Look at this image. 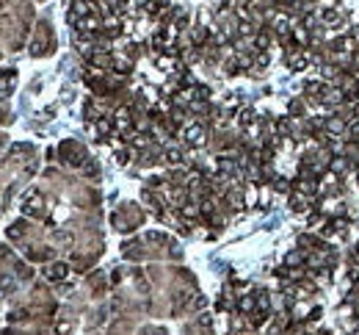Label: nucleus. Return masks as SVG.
I'll list each match as a JSON object with an SVG mask.
<instances>
[{"label": "nucleus", "instance_id": "1", "mask_svg": "<svg viewBox=\"0 0 359 335\" xmlns=\"http://www.w3.org/2000/svg\"><path fill=\"white\" fill-rule=\"evenodd\" d=\"M39 166V150L34 144H11L0 161V216L11 205V197L20 192Z\"/></svg>", "mask_w": 359, "mask_h": 335}, {"label": "nucleus", "instance_id": "2", "mask_svg": "<svg viewBox=\"0 0 359 335\" xmlns=\"http://www.w3.org/2000/svg\"><path fill=\"white\" fill-rule=\"evenodd\" d=\"M6 239L11 241L20 252H25V258L34 261V263H47L58 255V244L53 239V233L45 225H36V222H28V219H17L14 225H8Z\"/></svg>", "mask_w": 359, "mask_h": 335}, {"label": "nucleus", "instance_id": "3", "mask_svg": "<svg viewBox=\"0 0 359 335\" xmlns=\"http://www.w3.org/2000/svg\"><path fill=\"white\" fill-rule=\"evenodd\" d=\"M31 22H34L31 0H17L11 11L0 14V58H6L8 53H17L25 45L31 34Z\"/></svg>", "mask_w": 359, "mask_h": 335}, {"label": "nucleus", "instance_id": "4", "mask_svg": "<svg viewBox=\"0 0 359 335\" xmlns=\"http://www.w3.org/2000/svg\"><path fill=\"white\" fill-rule=\"evenodd\" d=\"M34 280V269L20 261L8 244H0V294L8 299H17L20 294H25V286H31Z\"/></svg>", "mask_w": 359, "mask_h": 335}, {"label": "nucleus", "instance_id": "5", "mask_svg": "<svg viewBox=\"0 0 359 335\" xmlns=\"http://www.w3.org/2000/svg\"><path fill=\"white\" fill-rule=\"evenodd\" d=\"M144 241L149 244V249H158V255H161V258H180V255H182V252H180V247H175V241L169 239V236H163V233H147ZM122 255H125V258H130V261L149 258L147 247H141V244H135V241H128V244L122 247Z\"/></svg>", "mask_w": 359, "mask_h": 335}, {"label": "nucleus", "instance_id": "6", "mask_svg": "<svg viewBox=\"0 0 359 335\" xmlns=\"http://www.w3.org/2000/svg\"><path fill=\"white\" fill-rule=\"evenodd\" d=\"M55 53V31H53V22L42 17L34 28V37H31V55L34 58H45Z\"/></svg>", "mask_w": 359, "mask_h": 335}, {"label": "nucleus", "instance_id": "7", "mask_svg": "<svg viewBox=\"0 0 359 335\" xmlns=\"http://www.w3.org/2000/svg\"><path fill=\"white\" fill-rule=\"evenodd\" d=\"M144 211L135 205V202H122L116 211H114V216H111V222H114V228L119 230V233H130L135 228H141L144 225Z\"/></svg>", "mask_w": 359, "mask_h": 335}, {"label": "nucleus", "instance_id": "8", "mask_svg": "<svg viewBox=\"0 0 359 335\" xmlns=\"http://www.w3.org/2000/svg\"><path fill=\"white\" fill-rule=\"evenodd\" d=\"M69 275H72V266H69V263L55 261V263L45 266V277L47 280H53V283H58V280H64V277H69Z\"/></svg>", "mask_w": 359, "mask_h": 335}, {"label": "nucleus", "instance_id": "9", "mask_svg": "<svg viewBox=\"0 0 359 335\" xmlns=\"http://www.w3.org/2000/svg\"><path fill=\"white\" fill-rule=\"evenodd\" d=\"M17 86V67H3L0 70V95H11Z\"/></svg>", "mask_w": 359, "mask_h": 335}, {"label": "nucleus", "instance_id": "10", "mask_svg": "<svg viewBox=\"0 0 359 335\" xmlns=\"http://www.w3.org/2000/svg\"><path fill=\"white\" fill-rule=\"evenodd\" d=\"M39 3H45V0H39Z\"/></svg>", "mask_w": 359, "mask_h": 335}, {"label": "nucleus", "instance_id": "11", "mask_svg": "<svg viewBox=\"0 0 359 335\" xmlns=\"http://www.w3.org/2000/svg\"><path fill=\"white\" fill-rule=\"evenodd\" d=\"M0 296H3V294H0Z\"/></svg>", "mask_w": 359, "mask_h": 335}]
</instances>
